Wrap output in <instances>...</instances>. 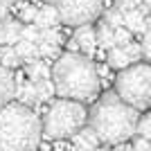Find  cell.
Listing matches in <instances>:
<instances>
[{
    "label": "cell",
    "instance_id": "9a60e30c",
    "mask_svg": "<svg viewBox=\"0 0 151 151\" xmlns=\"http://www.w3.org/2000/svg\"><path fill=\"white\" fill-rule=\"evenodd\" d=\"M14 50H16V54H18L23 61L38 59V47H36V43H32V41H25V38H20L18 43L14 45Z\"/></svg>",
    "mask_w": 151,
    "mask_h": 151
},
{
    "label": "cell",
    "instance_id": "ac0fdd59",
    "mask_svg": "<svg viewBox=\"0 0 151 151\" xmlns=\"http://www.w3.org/2000/svg\"><path fill=\"white\" fill-rule=\"evenodd\" d=\"M34 88H36L38 104H41V101H50L52 95H54V86H52L50 79H38V81H34Z\"/></svg>",
    "mask_w": 151,
    "mask_h": 151
},
{
    "label": "cell",
    "instance_id": "4fadbf2b",
    "mask_svg": "<svg viewBox=\"0 0 151 151\" xmlns=\"http://www.w3.org/2000/svg\"><path fill=\"white\" fill-rule=\"evenodd\" d=\"M25 75L29 81L50 79V68H47L45 59H32V61H25Z\"/></svg>",
    "mask_w": 151,
    "mask_h": 151
},
{
    "label": "cell",
    "instance_id": "d4e9b609",
    "mask_svg": "<svg viewBox=\"0 0 151 151\" xmlns=\"http://www.w3.org/2000/svg\"><path fill=\"white\" fill-rule=\"evenodd\" d=\"M149 41H151V34H149V29H147V32H142V43H140V54H142V61H147V59L151 57V45H149Z\"/></svg>",
    "mask_w": 151,
    "mask_h": 151
},
{
    "label": "cell",
    "instance_id": "44dd1931",
    "mask_svg": "<svg viewBox=\"0 0 151 151\" xmlns=\"http://www.w3.org/2000/svg\"><path fill=\"white\" fill-rule=\"evenodd\" d=\"M36 47H38V59H57V57H59V45H52V43H45V41H38Z\"/></svg>",
    "mask_w": 151,
    "mask_h": 151
},
{
    "label": "cell",
    "instance_id": "7a4b0ae2",
    "mask_svg": "<svg viewBox=\"0 0 151 151\" xmlns=\"http://www.w3.org/2000/svg\"><path fill=\"white\" fill-rule=\"evenodd\" d=\"M140 111L124 101L115 95V90L104 93L99 99L93 104L88 111L86 124L95 131L104 145H122L126 140L135 135V124H138Z\"/></svg>",
    "mask_w": 151,
    "mask_h": 151
},
{
    "label": "cell",
    "instance_id": "5bb4252c",
    "mask_svg": "<svg viewBox=\"0 0 151 151\" xmlns=\"http://www.w3.org/2000/svg\"><path fill=\"white\" fill-rule=\"evenodd\" d=\"M20 63H23V59L16 54L14 45H0V65L14 70V68H18Z\"/></svg>",
    "mask_w": 151,
    "mask_h": 151
},
{
    "label": "cell",
    "instance_id": "2e32d148",
    "mask_svg": "<svg viewBox=\"0 0 151 151\" xmlns=\"http://www.w3.org/2000/svg\"><path fill=\"white\" fill-rule=\"evenodd\" d=\"M95 38H97V45L101 47H113V27H108L104 20H99V25L95 29Z\"/></svg>",
    "mask_w": 151,
    "mask_h": 151
},
{
    "label": "cell",
    "instance_id": "ffe728a7",
    "mask_svg": "<svg viewBox=\"0 0 151 151\" xmlns=\"http://www.w3.org/2000/svg\"><path fill=\"white\" fill-rule=\"evenodd\" d=\"M104 23H106L108 27H122V12L120 9H115V7H111V9H106V12H101V16H99Z\"/></svg>",
    "mask_w": 151,
    "mask_h": 151
},
{
    "label": "cell",
    "instance_id": "cb8c5ba5",
    "mask_svg": "<svg viewBox=\"0 0 151 151\" xmlns=\"http://www.w3.org/2000/svg\"><path fill=\"white\" fill-rule=\"evenodd\" d=\"M38 34H41V29H38L34 23H27V25H23V34L20 36L25 38V41H32V43H38Z\"/></svg>",
    "mask_w": 151,
    "mask_h": 151
},
{
    "label": "cell",
    "instance_id": "277c9868",
    "mask_svg": "<svg viewBox=\"0 0 151 151\" xmlns=\"http://www.w3.org/2000/svg\"><path fill=\"white\" fill-rule=\"evenodd\" d=\"M86 120H88V108L83 106V101L61 97L52 101L50 108L45 111L43 122H41V133L47 140H68L81 126H86Z\"/></svg>",
    "mask_w": 151,
    "mask_h": 151
},
{
    "label": "cell",
    "instance_id": "52a82bcc",
    "mask_svg": "<svg viewBox=\"0 0 151 151\" xmlns=\"http://www.w3.org/2000/svg\"><path fill=\"white\" fill-rule=\"evenodd\" d=\"M72 41L77 43V50L81 52V54H88V57H90V54H95V50L99 47V45H97V38H95V27H93V23L75 27Z\"/></svg>",
    "mask_w": 151,
    "mask_h": 151
},
{
    "label": "cell",
    "instance_id": "8992f818",
    "mask_svg": "<svg viewBox=\"0 0 151 151\" xmlns=\"http://www.w3.org/2000/svg\"><path fill=\"white\" fill-rule=\"evenodd\" d=\"M59 14V23L68 27L88 25L101 16L104 0H45Z\"/></svg>",
    "mask_w": 151,
    "mask_h": 151
},
{
    "label": "cell",
    "instance_id": "603a6c76",
    "mask_svg": "<svg viewBox=\"0 0 151 151\" xmlns=\"http://www.w3.org/2000/svg\"><path fill=\"white\" fill-rule=\"evenodd\" d=\"M131 41V32L126 27H115L113 29V45H124Z\"/></svg>",
    "mask_w": 151,
    "mask_h": 151
},
{
    "label": "cell",
    "instance_id": "7c38bea8",
    "mask_svg": "<svg viewBox=\"0 0 151 151\" xmlns=\"http://www.w3.org/2000/svg\"><path fill=\"white\" fill-rule=\"evenodd\" d=\"M34 25L38 29H43V27H57L59 25V14L57 9L47 2H43V7H38L36 12V18H34Z\"/></svg>",
    "mask_w": 151,
    "mask_h": 151
},
{
    "label": "cell",
    "instance_id": "3957f363",
    "mask_svg": "<svg viewBox=\"0 0 151 151\" xmlns=\"http://www.w3.org/2000/svg\"><path fill=\"white\" fill-rule=\"evenodd\" d=\"M41 138V117L32 106L9 101L0 108V151H36Z\"/></svg>",
    "mask_w": 151,
    "mask_h": 151
},
{
    "label": "cell",
    "instance_id": "f546056e",
    "mask_svg": "<svg viewBox=\"0 0 151 151\" xmlns=\"http://www.w3.org/2000/svg\"><path fill=\"white\" fill-rule=\"evenodd\" d=\"M93 151H108V149H104V147H95Z\"/></svg>",
    "mask_w": 151,
    "mask_h": 151
},
{
    "label": "cell",
    "instance_id": "6da1fadb",
    "mask_svg": "<svg viewBox=\"0 0 151 151\" xmlns=\"http://www.w3.org/2000/svg\"><path fill=\"white\" fill-rule=\"evenodd\" d=\"M50 81L59 97L75 101H93L101 90L97 63L81 52L59 54L50 68Z\"/></svg>",
    "mask_w": 151,
    "mask_h": 151
},
{
    "label": "cell",
    "instance_id": "8fae6325",
    "mask_svg": "<svg viewBox=\"0 0 151 151\" xmlns=\"http://www.w3.org/2000/svg\"><path fill=\"white\" fill-rule=\"evenodd\" d=\"M131 63H135V61H133V59L124 52L122 45H113V47H108L106 65L111 70H122V68H126V65H131Z\"/></svg>",
    "mask_w": 151,
    "mask_h": 151
},
{
    "label": "cell",
    "instance_id": "e0dca14e",
    "mask_svg": "<svg viewBox=\"0 0 151 151\" xmlns=\"http://www.w3.org/2000/svg\"><path fill=\"white\" fill-rule=\"evenodd\" d=\"M38 41H45V43H52V45H61L63 41H65V36H63V32L57 27H43L41 29V34H38Z\"/></svg>",
    "mask_w": 151,
    "mask_h": 151
},
{
    "label": "cell",
    "instance_id": "30bf717a",
    "mask_svg": "<svg viewBox=\"0 0 151 151\" xmlns=\"http://www.w3.org/2000/svg\"><path fill=\"white\" fill-rule=\"evenodd\" d=\"M14 93H16L14 72L9 68H5V65H0V108L14 99Z\"/></svg>",
    "mask_w": 151,
    "mask_h": 151
},
{
    "label": "cell",
    "instance_id": "7402d4cb",
    "mask_svg": "<svg viewBox=\"0 0 151 151\" xmlns=\"http://www.w3.org/2000/svg\"><path fill=\"white\" fill-rule=\"evenodd\" d=\"M36 12H38V7L34 5H23L20 7V12H18V20L23 23V25H27V23H34V18H36Z\"/></svg>",
    "mask_w": 151,
    "mask_h": 151
},
{
    "label": "cell",
    "instance_id": "ba28073f",
    "mask_svg": "<svg viewBox=\"0 0 151 151\" xmlns=\"http://www.w3.org/2000/svg\"><path fill=\"white\" fill-rule=\"evenodd\" d=\"M23 34V23L18 18L5 16L0 18V45H16L20 41Z\"/></svg>",
    "mask_w": 151,
    "mask_h": 151
},
{
    "label": "cell",
    "instance_id": "f1b7e54d",
    "mask_svg": "<svg viewBox=\"0 0 151 151\" xmlns=\"http://www.w3.org/2000/svg\"><path fill=\"white\" fill-rule=\"evenodd\" d=\"M124 151H135V149H133L131 145H124Z\"/></svg>",
    "mask_w": 151,
    "mask_h": 151
},
{
    "label": "cell",
    "instance_id": "4316f807",
    "mask_svg": "<svg viewBox=\"0 0 151 151\" xmlns=\"http://www.w3.org/2000/svg\"><path fill=\"white\" fill-rule=\"evenodd\" d=\"M14 5H16V0H0V18L9 16V12H12Z\"/></svg>",
    "mask_w": 151,
    "mask_h": 151
},
{
    "label": "cell",
    "instance_id": "5b68a950",
    "mask_svg": "<svg viewBox=\"0 0 151 151\" xmlns=\"http://www.w3.org/2000/svg\"><path fill=\"white\" fill-rule=\"evenodd\" d=\"M115 95L135 111H147L151 104V65L147 61H135L117 72Z\"/></svg>",
    "mask_w": 151,
    "mask_h": 151
},
{
    "label": "cell",
    "instance_id": "9c48e42d",
    "mask_svg": "<svg viewBox=\"0 0 151 151\" xmlns=\"http://www.w3.org/2000/svg\"><path fill=\"white\" fill-rule=\"evenodd\" d=\"M95 147H99V138L95 135V131L88 124L81 126L72 135V151H93Z\"/></svg>",
    "mask_w": 151,
    "mask_h": 151
},
{
    "label": "cell",
    "instance_id": "484cf974",
    "mask_svg": "<svg viewBox=\"0 0 151 151\" xmlns=\"http://www.w3.org/2000/svg\"><path fill=\"white\" fill-rule=\"evenodd\" d=\"M142 0H115V9H120V12H126V9H133V7H138Z\"/></svg>",
    "mask_w": 151,
    "mask_h": 151
},
{
    "label": "cell",
    "instance_id": "d6986e66",
    "mask_svg": "<svg viewBox=\"0 0 151 151\" xmlns=\"http://www.w3.org/2000/svg\"><path fill=\"white\" fill-rule=\"evenodd\" d=\"M135 135L138 138H145V140H149L151 138V120H149V115L142 111L140 113V117H138V124H135Z\"/></svg>",
    "mask_w": 151,
    "mask_h": 151
},
{
    "label": "cell",
    "instance_id": "83f0119b",
    "mask_svg": "<svg viewBox=\"0 0 151 151\" xmlns=\"http://www.w3.org/2000/svg\"><path fill=\"white\" fill-rule=\"evenodd\" d=\"M111 151H124V142H122V145H113V149Z\"/></svg>",
    "mask_w": 151,
    "mask_h": 151
}]
</instances>
